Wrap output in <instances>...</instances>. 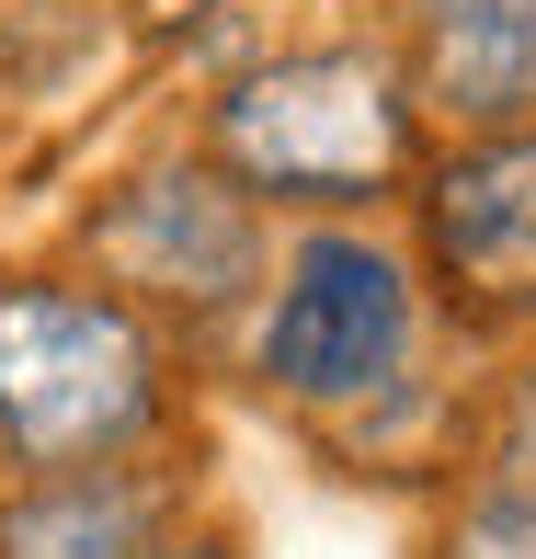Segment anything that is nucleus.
<instances>
[{
	"mask_svg": "<svg viewBox=\"0 0 536 559\" xmlns=\"http://www.w3.org/2000/svg\"><path fill=\"white\" fill-rule=\"evenodd\" d=\"M171 377L160 332L115 286L81 274H0V456L23 479L46 468H115L160 435Z\"/></svg>",
	"mask_w": 536,
	"mask_h": 559,
	"instance_id": "1",
	"label": "nucleus"
},
{
	"mask_svg": "<svg viewBox=\"0 0 536 559\" xmlns=\"http://www.w3.org/2000/svg\"><path fill=\"white\" fill-rule=\"evenodd\" d=\"M422 274L468 332L536 320V126L456 138L422 171Z\"/></svg>",
	"mask_w": 536,
	"mask_h": 559,
	"instance_id": "5",
	"label": "nucleus"
},
{
	"mask_svg": "<svg viewBox=\"0 0 536 559\" xmlns=\"http://www.w3.org/2000/svg\"><path fill=\"white\" fill-rule=\"evenodd\" d=\"M422 115L456 138L536 126V0H412V58H400Z\"/></svg>",
	"mask_w": 536,
	"mask_h": 559,
	"instance_id": "6",
	"label": "nucleus"
},
{
	"mask_svg": "<svg viewBox=\"0 0 536 559\" xmlns=\"http://www.w3.org/2000/svg\"><path fill=\"white\" fill-rule=\"evenodd\" d=\"M92 274L126 309H171V320H228L263 286V206L228 183L217 160H148L126 171L104 206L81 217Z\"/></svg>",
	"mask_w": 536,
	"mask_h": 559,
	"instance_id": "4",
	"label": "nucleus"
},
{
	"mask_svg": "<svg viewBox=\"0 0 536 559\" xmlns=\"http://www.w3.org/2000/svg\"><path fill=\"white\" fill-rule=\"evenodd\" d=\"M491 468H514V479H536V366L514 377V400H502V445H491Z\"/></svg>",
	"mask_w": 536,
	"mask_h": 559,
	"instance_id": "9",
	"label": "nucleus"
},
{
	"mask_svg": "<svg viewBox=\"0 0 536 559\" xmlns=\"http://www.w3.org/2000/svg\"><path fill=\"white\" fill-rule=\"evenodd\" d=\"M148 559H240V548H228V537H217V525H171V537H160V548H148Z\"/></svg>",
	"mask_w": 536,
	"mask_h": 559,
	"instance_id": "10",
	"label": "nucleus"
},
{
	"mask_svg": "<svg viewBox=\"0 0 536 559\" xmlns=\"http://www.w3.org/2000/svg\"><path fill=\"white\" fill-rule=\"evenodd\" d=\"M171 525H183V502L138 456H115V468H46L0 502V559H148Z\"/></svg>",
	"mask_w": 536,
	"mask_h": 559,
	"instance_id": "7",
	"label": "nucleus"
},
{
	"mask_svg": "<svg viewBox=\"0 0 536 559\" xmlns=\"http://www.w3.org/2000/svg\"><path fill=\"white\" fill-rule=\"evenodd\" d=\"M422 286L389 240L366 228H309L286 263L263 274V320H251V377L297 412H366L412 377Z\"/></svg>",
	"mask_w": 536,
	"mask_h": 559,
	"instance_id": "3",
	"label": "nucleus"
},
{
	"mask_svg": "<svg viewBox=\"0 0 536 559\" xmlns=\"http://www.w3.org/2000/svg\"><path fill=\"white\" fill-rule=\"evenodd\" d=\"M412 148H422V104L400 58H377V46L263 58L206 115V160L251 206H377L389 183H412Z\"/></svg>",
	"mask_w": 536,
	"mask_h": 559,
	"instance_id": "2",
	"label": "nucleus"
},
{
	"mask_svg": "<svg viewBox=\"0 0 536 559\" xmlns=\"http://www.w3.org/2000/svg\"><path fill=\"white\" fill-rule=\"evenodd\" d=\"M445 559H536V479L479 468V479H468V502H456Z\"/></svg>",
	"mask_w": 536,
	"mask_h": 559,
	"instance_id": "8",
	"label": "nucleus"
}]
</instances>
